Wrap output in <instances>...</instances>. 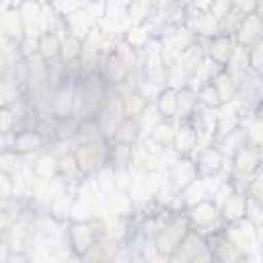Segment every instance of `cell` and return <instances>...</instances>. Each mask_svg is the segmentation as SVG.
Instances as JSON below:
<instances>
[{
  "label": "cell",
  "mask_w": 263,
  "mask_h": 263,
  "mask_svg": "<svg viewBox=\"0 0 263 263\" xmlns=\"http://www.w3.org/2000/svg\"><path fill=\"white\" fill-rule=\"evenodd\" d=\"M25 29H27V27H25V21H23L18 8L4 10V14H2V31H4V37H6V39L21 41Z\"/></svg>",
  "instance_id": "1"
},
{
  "label": "cell",
  "mask_w": 263,
  "mask_h": 263,
  "mask_svg": "<svg viewBox=\"0 0 263 263\" xmlns=\"http://www.w3.org/2000/svg\"><path fill=\"white\" fill-rule=\"evenodd\" d=\"M12 148L21 154L25 152H35L41 148V136L37 132H21L18 136H14L12 140Z\"/></svg>",
  "instance_id": "2"
},
{
  "label": "cell",
  "mask_w": 263,
  "mask_h": 263,
  "mask_svg": "<svg viewBox=\"0 0 263 263\" xmlns=\"http://www.w3.org/2000/svg\"><path fill=\"white\" fill-rule=\"evenodd\" d=\"M37 49L43 58H55L62 49V39L53 33V31H45L39 35V43H37Z\"/></svg>",
  "instance_id": "3"
},
{
  "label": "cell",
  "mask_w": 263,
  "mask_h": 263,
  "mask_svg": "<svg viewBox=\"0 0 263 263\" xmlns=\"http://www.w3.org/2000/svg\"><path fill=\"white\" fill-rule=\"evenodd\" d=\"M0 166H2V175L16 177V175L23 171V158H21V152H16L14 148H12V150H4L2 156H0Z\"/></svg>",
  "instance_id": "4"
},
{
  "label": "cell",
  "mask_w": 263,
  "mask_h": 263,
  "mask_svg": "<svg viewBox=\"0 0 263 263\" xmlns=\"http://www.w3.org/2000/svg\"><path fill=\"white\" fill-rule=\"evenodd\" d=\"M55 171H58V160H55L51 154H41V156L35 160V164H33V173H35L37 179L49 181V179L55 175Z\"/></svg>",
  "instance_id": "5"
},
{
  "label": "cell",
  "mask_w": 263,
  "mask_h": 263,
  "mask_svg": "<svg viewBox=\"0 0 263 263\" xmlns=\"http://www.w3.org/2000/svg\"><path fill=\"white\" fill-rule=\"evenodd\" d=\"M21 16H23V21H25V27L27 29H31L33 25H37V23H41L43 21V12H41V4L37 2V0H25L23 4H21Z\"/></svg>",
  "instance_id": "6"
},
{
  "label": "cell",
  "mask_w": 263,
  "mask_h": 263,
  "mask_svg": "<svg viewBox=\"0 0 263 263\" xmlns=\"http://www.w3.org/2000/svg\"><path fill=\"white\" fill-rule=\"evenodd\" d=\"M173 179L177 187H189L195 181V168L189 162H177L173 168Z\"/></svg>",
  "instance_id": "7"
},
{
  "label": "cell",
  "mask_w": 263,
  "mask_h": 263,
  "mask_svg": "<svg viewBox=\"0 0 263 263\" xmlns=\"http://www.w3.org/2000/svg\"><path fill=\"white\" fill-rule=\"evenodd\" d=\"M72 105H74V95H72V90L68 88H62L60 92H58V97L53 99V109H55V113L60 115V117H66L70 111H72Z\"/></svg>",
  "instance_id": "8"
},
{
  "label": "cell",
  "mask_w": 263,
  "mask_h": 263,
  "mask_svg": "<svg viewBox=\"0 0 263 263\" xmlns=\"http://www.w3.org/2000/svg\"><path fill=\"white\" fill-rule=\"evenodd\" d=\"M68 23H70V31L76 37H84L88 33V27H90V16L88 14H80V12H72L68 16Z\"/></svg>",
  "instance_id": "9"
},
{
  "label": "cell",
  "mask_w": 263,
  "mask_h": 263,
  "mask_svg": "<svg viewBox=\"0 0 263 263\" xmlns=\"http://www.w3.org/2000/svg\"><path fill=\"white\" fill-rule=\"evenodd\" d=\"M261 21L257 18V16H247V21L242 23V29H240V41L242 43H249V41H253L259 33H261Z\"/></svg>",
  "instance_id": "10"
},
{
  "label": "cell",
  "mask_w": 263,
  "mask_h": 263,
  "mask_svg": "<svg viewBox=\"0 0 263 263\" xmlns=\"http://www.w3.org/2000/svg\"><path fill=\"white\" fill-rule=\"evenodd\" d=\"M177 109H179V99L173 90H166V92L158 95V111L162 115H173Z\"/></svg>",
  "instance_id": "11"
},
{
  "label": "cell",
  "mask_w": 263,
  "mask_h": 263,
  "mask_svg": "<svg viewBox=\"0 0 263 263\" xmlns=\"http://www.w3.org/2000/svg\"><path fill=\"white\" fill-rule=\"evenodd\" d=\"M150 136H152V140H154L156 144H160V146H164V144H168V142L175 140L173 127H171L168 123H164V121H158V123L154 125V129L150 132Z\"/></svg>",
  "instance_id": "12"
},
{
  "label": "cell",
  "mask_w": 263,
  "mask_h": 263,
  "mask_svg": "<svg viewBox=\"0 0 263 263\" xmlns=\"http://www.w3.org/2000/svg\"><path fill=\"white\" fill-rule=\"evenodd\" d=\"M199 162H201V166H203L205 171L214 173V171H218L220 164H222V154H220L218 150H214V148H208V150L201 152Z\"/></svg>",
  "instance_id": "13"
},
{
  "label": "cell",
  "mask_w": 263,
  "mask_h": 263,
  "mask_svg": "<svg viewBox=\"0 0 263 263\" xmlns=\"http://www.w3.org/2000/svg\"><path fill=\"white\" fill-rule=\"evenodd\" d=\"M255 164H257V154L249 148H242L236 156V168L240 173H251L255 168Z\"/></svg>",
  "instance_id": "14"
},
{
  "label": "cell",
  "mask_w": 263,
  "mask_h": 263,
  "mask_svg": "<svg viewBox=\"0 0 263 263\" xmlns=\"http://www.w3.org/2000/svg\"><path fill=\"white\" fill-rule=\"evenodd\" d=\"M193 218L199 224H208V222H212L216 218V208L212 203H208V201H199L195 205V210H193Z\"/></svg>",
  "instance_id": "15"
},
{
  "label": "cell",
  "mask_w": 263,
  "mask_h": 263,
  "mask_svg": "<svg viewBox=\"0 0 263 263\" xmlns=\"http://www.w3.org/2000/svg\"><path fill=\"white\" fill-rule=\"evenodd\" d=\"M224 212H226V216H228L230 220H236V218H240V216L245 214V199H242L240 195H232V197L226 201V208H224Z\"/></svg>",
  "instance_id": "16"
},
{
  "label": "cell",
  "mask_w": 263,
  "mask_h": 263,
  "mask_svg": "<svg viewBox=\"0 0 263 263\" xmlns=\"http://www.w3.org/2000/svg\"><path fill=\"white\" fill-rule=\"evenodd\" d=\"M230 53H232V49H230V39L228 37H220L212 43V55L216 60H228Z\"/></svg>",
  "instance_id": "17"
},
{
  "label": "cell",
  "mask_w": 263,
  "mask_h": 263,
  "mask_svg": "<svg viewBox=\"0 0 263 263\" xmlns=\"http://www.w3.org/2000/svg\"><path fill=\"white\" fill-rule=\"evenodd\" d=\"M175 142H177V150L179 152H187V150H191L193 146H195V142H197V138H195V134L191 132V129H181L177 136H175Z\"/></svg>",
  "instance_id": "18"
},
{
  "label": "cell",
  "mask_w": 263,
  "mask_h": 263,
  "mask_svg": "<svg viewBox=\"0 0 263 263\" xmlns=\"http://www.w3.org/2000/svg\"><path fill=\"white\" fill-rule=\"evenodd\" d=\"M70 214L74 216V220L86 222V220L90 218V203H88V199H78V201H74Z\"/></svg>",
  "instance_id": "19"
},
{
  "label": "cell",
  "mask_w": 263,
  "mask_h": 263,
  "mask_svg": "<svg viewBox=\"0 0 263 263\" xmlns=\"http://www.w3.org/2000/svg\"><path fill=\"white\" fill-rule=\"evenodd\" d=\"M214 86L218 88V92H220L222 101H228V99H230V95H232V90H234V86H232V80H230L226 74L218 76V80H216V84H214Z\"/></svg>",
  "instance_id": "20"
},
{
  "label": "cell",
  "mask_w": 263,
  "mask_h": 263,
  "mask_svg": "<svg viewBox=\"0 0 263 263\" xmlns=\"http://www.w3.org/2000/svg\"><path fill=\"white\" fill-rule=\"evenodd\" d=\"M148 14V0H134L129 4V16L138 23Z\"/></svg>",
  "instance_id": "21"
},
{
  "label": "cell",
  "mask_w": 263,
  "mask_h": 263,
  "mask_svg": "<svg viewBox=\"0 0 263 263\" xmlns=\"http://www.w3.org/2000/svg\"><path fill=\"white\" fill-rule=\"evenodd\" d=\"M197 29H199L203 35H212L214 29H216V14H203V16L197 21Z\"/></svg>",
  "instance_id": "22"
},
{
  "label": "cell",
  "mask_w": 263,
  "mask_h": 263,
  "mask_svg": "<svg viewBox=\"0 0 263 263\" xmlns=\"http://www.w3.org/2000/svg\"><path fill=\"white\" fill-rule=\"evenodd\" d=\"M146 41H148V33H146L144 29H140V27H136V29L129 31V35H127V43L134 45V47H142Z\"/></svg>",
  "instance_id": "23"
},
{
  "label": "cell",
  "mask_w": 263,
  "mask_h": 263,
  "mask_svg": "<svg viewBox=\"0 0 263 263\" xmlns=\"http://www.w3.org/2000/svg\"><path fill=\"white\" fill-rule=\"evenodd\" d=\"M111 205H113V210H115L117 214H125V212L132 208V197L119 193V195H115V197L111 199Z\"/></svg>",
  "instance_id": "24"
},
{
  "label": "cell",
  "mask_w": 263,
  "mask_h": 263,
  "mask_svg": "<svg viewBox=\"0 0 263 263\" xmlns=\"http://www.w3.org/2000/svg\"><path fill=\"white\" fill-rule=\"evenodd\" d=\"M53 6H55L58 10H62V12L72 14V12H76V10L82 6V2H80V0H53Z\"/></svg>",
  "instance_id": "25"
},
{
  "label": "cell",
  "mask_w": 263,
  "mask_h": 263,
  "mask_svg": "<svg viewBox=\"0 0 263 263\" xmlns=\"http://www.w3.org/2000/svg\"><path fill=\"white\" fill-rule=\"evenodd\" d=\"M201 99H203L208 105H218V103L222 101V97H220V92H218V88H216L214 84H210V86H205V88L201 90Z\"/></svg>",
  "instance_id": "26"
},
{
  "label": "cell",
  "mask_w": 263,
  "mask_h": 263,
  "mask_svg": "<svg viewBox=\"0 0 263 263\" xmlns=\"http://www.w3.org/2000/svg\"><path fill=\"white\" fill-rule=\"evenodd\" d=\"M74 242L78 245V249H86V245L90 242V230L78 226V228L74 230Z\"/></svg>",
  "instance_id": "27"
},
{
  "label": "cell",
  "mask_w": 263,
  "mask_h": 263,
  "mask_svg": "<svg viewBox=\"0 0 263 263\" xmlns=\"http://www.w3.org/2000/svg\"><path fill=\"white\" fill-rule=\"evenodd\" d=\"M16 121V115L10 111V107H2V134H10L12 123Z\"/></svg>",
  "instance_id": "28"
},
{
  "label": "cell",
  "mask_w": 263,
  "mask_h": 263,
  "mask_svg": "<svg viewBox=\"0 0 263 263\" xmlns=\"http://www.w3.org/2000/svg\"><path fill=\"white\" fill-rule=\"evenodd\" d=\"M251 58H253V64H255V66H263V43L257 45V49L253 51Z\"/></svg>",
  "instance_id": "29"
},
{
  "label": "cell",
  "mask_w": 263,
  "mask_h": 263,
  "mask_svg": "<svg viewBox=\"0 0 263 263\" xmlns=\"http://www.w3.org/2000/svg\"><path fill=\"white\" fill-rule=\"evenodd\" d=\"M193 2H195V6H199L203 10H208L210 6H214V0H193Z\"/></svg>",
  "instance_id": "30"
},
{
  "label": "cell",
  "mask_w": 263,
  "mask_h": 263,
  "mask_svg": "<svg viewBox=\"0 0 263 263\" xmlns=\"http://www.w3.org/2000/svg\"><path fill=\"white\" fill-rule=\"evenodd\" d=\"M236 4H238L240 8H253L255 0H236Z\"/></svg>",
  "instance_id": "31"
},
{
  "label": "cell",
  "mask_w": 263,
  "mask_h": 263,
  "mask_svg": "<svg viewBox=\"0 0 263 263\" xmlns=\"http://www.w3.org/2000/svg\"><path fill=\"white\" fill-rule=\"evenodd\" d=\"M259 238H261V242H263V224H261V228H259Z\"/></svg>",
  "instance_id": "32"
},
{
  "label": "cell",
  "mask_w": 263,
  "mask_h": 263,
  "mask_svg": "<svg viewBox=\"0 0 263 263\" xmlns=\"http://www.w3.org/2000/svg\"><path fill=\"white\" fill-rule=\"evenodd\" d=\"M119 2H121V4H132L134 0H119Z\"/></svg>",
  "instance_id": "33"
},
{
  "label": "cell",
  "mask_w": 263,
  "mask_h": 263,
  "mask_svg": "<svg viewBox=\"0 0 263 263\" xmlns=\"http://www.w3.org/2000/svg\"><path fill=\"white\" fill-rule=\"evenodd\" d=\"M37 2H39V0H37Z\"/></svg>",
  "instance_id": "34"
}]
</instances>
